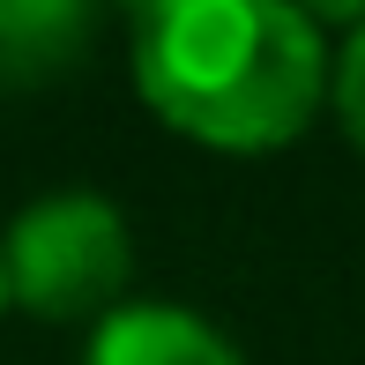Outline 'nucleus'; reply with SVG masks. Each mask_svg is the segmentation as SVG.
Returning a JSON list of instances; mask_svg holds the SVG:
<instances>
[{"instance_id":"nucleus-1","label":"nucleus","mask_w":365,"mask_h":365,"mask_svg":"<svg viewBox=\"0 0 365 365\" xmlns=\"http://www.w3.org/2000/svg\"><path fill=\"white\" fill-rule=\"evenodd\" d=\"M127 68L172 135L269 157L321 120L336 45L321 15L291 0H149L127 23Z\"/></svg>"},{"instance_id":"nucleus-2","label":"nucleus","mask_w":365,"mask_h":365,"mask_svg":"<svg viewBox=\"0 0 365 365\" xmlns=\"http://www.w3.org/2000/svg\"><path fill=\"white\" fill-rule=\"evenodd\" d=\"M0 269H8V306L38 313V321H105L127 306L135 284V231L127 209L90 187H60L15 209L0 231Z\"/></svg>"},{"instance_id":"nucleus-3","label":"nucleus","mask_w":365,"mask_h":365,"mask_svg":"<svg viewBox=\"0 0 365 365\" xmlns=\"http://www.w3.org/2000/svg\"><path fill=\"white\" fill-rule=\"evenodd\" d=\"M82 365H246V351L209 313L172 298H127L82 343Z\"/></svg>"},{"instance_id":"nucleus-4","label":"nucleus","mask_w":365,"mask_h":365,"mask_svg":"<svg viewBox=\"0 0 365 365\" xmlns=\"http://www.w3.org/2000/svg\"><path fill=\"white\" fill-rule=\"evenodd\" d=\"M97 15L82 0H0V90H38L82 68Z\"/></svg>"},{"instance_id":"nucleus-5","label":"nucleus","mask_w":365,"mask_h":365,"mask_svg":"<svg viewBox=\"0 0 365 365\" xmlns=\"http://www.w3.org/2000/svg\"><path fill=\"white\" fill-rule=\"evenodd\" d=\"M328 112H336V127L351 135V149L365 157V15H351V30H343V45H336V75H328Z\"/></svg>"},{"instance_id":"nucleus-6","label":"nucleus","mask_w":365,"mask_h":365,"mask_svg":"<svg viewBox=\"0 0 365 365\" xmlns=\"http://www.w3.org/2000/svg\"><path fill=\"white\" fill-rule=\"evenodd\" d=\"M0 313H8V269H0Z\"/></svg>"}]
</instances>
